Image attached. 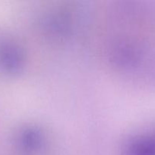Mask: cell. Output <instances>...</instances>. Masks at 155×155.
<instances>
[{
  "instance_id": "cell-1",
  "label": "cell",
  "mask_w": 155,
  "mask_h": 155,
  "mask_svg": "<svg viewBox=\"0 0 155 155\" xmlns=\"http://www.w3.org/2000/svg\"><path fill=\"white\" fill-rule=\"evenodd\" d=\"M24 64L21 47L9 39H0V65L9 73L21 72Z\"/></svg>"
},
{
  "instance_id": "cell-2",
  "label": "cell",
  "mask_w": 155,
  "mask_h": 155,
  "mask_svg": "<svg viewBox=\"0 0 155 155\" xmlns=\"http://www.w3.org/2000/svg\"><path fill=\"white\" fill-rule=\"evenodd\" d=\"M123 153L125 155H155V130L128 138Z\"/></svg>"
}]
</instances>
